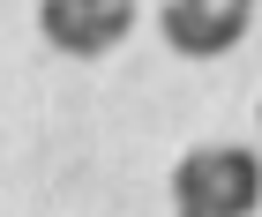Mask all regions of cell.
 Masks as SVG:
<instances>
[{
    "label": "cell",
    "instance_id": "obj_4",
    "mask_svg": "<svg viewBox=\"0 0 262 217\" xmlns=\"http://www.w3.org/2000/svg\"><path fill=\"white\" fill-rule=\"evenodd\" d=\"M210 8H240V15H255V0H210Z\"/></svg>",
    "mask_w": 262,
    "mask_h": 217
},
{
    "label": "cell",
    "instance_id": "obj_1",
    "mask_svg": "<svg viewBox=\"0 0 262 217\" xmlns=\"http://www.w3.org/2000/svg\"><path fill=\"white\" fill-rule=\"evenodd\" d=\"M172 210L180 217H255L262 210V158L240 142H202L172 165Z\"/></svg>",
    "mask_w": 262,
    "mask_h": 217
},
{
    "label": "cell",
    "instance_id": "obj_2",
    "mask_svg": "<svg viewBox=\"0 0 262 217\" xmlns=\"http://www.w3.org/2000/svg\"><path fill=\"white\" fill-rule=\"evenodd\" d=\"M38 30L53 53H75V60H98L135 30V0H45L38 8Z\"/></svg>",
    "mask_w": 262,
    "mask_h": 217
},
{
    "label": "cell",
    "instance_id": "obj_3",
    "mask_svg": "<svg viewBox=\"0 0 262 217\" xmlns=\"http://www.w3.org/2000/svg\"><path fill=\"white\" fill-rule=\"evenodd\" d=\"M158 30H165V45H172V53H187V60H217V53H232V45L247 38V15H240V8H210V0H165Z\"/></svg>",
    "mask_w": 262,
    "mask_h": 217
}]
</instances>
